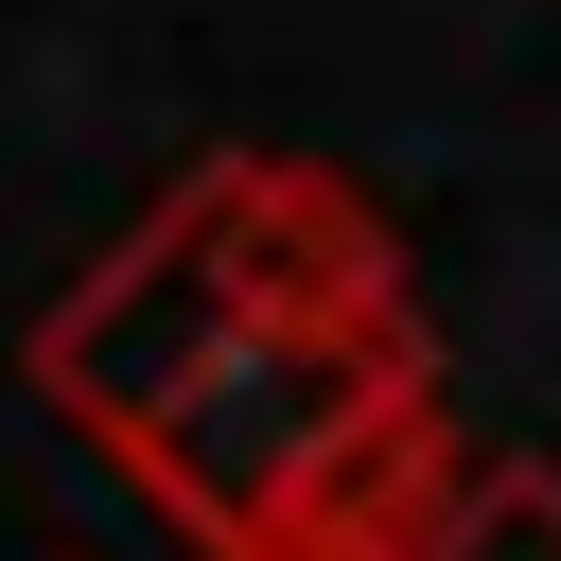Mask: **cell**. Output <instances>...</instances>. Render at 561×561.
Here are the masks:
<instances>
[{
	"instance_id": "cell-1",
	"label": "cell",
	"mask_w": 561,
	"mask_h": 561,
	"mask_svg": "<svg viewBox=\"0 0 561 561\" xmlns=\"http://www.w3.org/2000/svg\"><path fill=\"white\" fill-rule=\"evenodd\" d=\"M18 368L193 561H421L473 473L403 228L298 140H210Z\"/></svg>"
},
{
	"instance_id": "cell-2",
	"label": "cell",
	"mask_w": 561,
	"mask_h": 561,
	"mask_svg": "<svg viewBox=\"0 0 561 561\" xmlns=\"http://www.w3.org/2000/svg\"><path fill=\"white\" fill-rule=\"evenodd\" d=\"M421 561H561V456H473Z\"/></svg>"
}]
</instances>
